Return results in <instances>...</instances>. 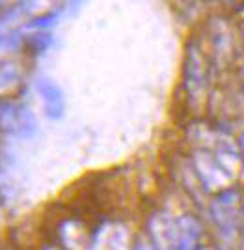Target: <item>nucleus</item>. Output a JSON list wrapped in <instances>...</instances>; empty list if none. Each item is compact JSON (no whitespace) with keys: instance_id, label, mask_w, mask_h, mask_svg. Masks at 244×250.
Returning a JSON list of instances; mask_svg holds the SVG:
<instances>
[{"instance_id":"2","label":"nucleus","mask_w":244,"mask_h":250,"mask_svg":"<svg viewBox=\"0 0 244 250\" xmlns=\"http://www.w3.org/2000/svg\"><path fill=\"white\" fill-rule=\"evenodd\" d=\"M241 144H243V147H244V136L241 138Z\"/></svg>"},{"instance_id":"1","label":"nucleus","mask_w":244,"mask_h":250,"mask_svg":"<svg viewBox=\"0 0 244 250\" xmlns=\"http://www.w3.org/2000/svg\"><path fill=\"white\" fill-rule=\"evenodd\" d=\"M212 211H214V217L218 220V224L225 229L233 231L244 222L243 198L235 190H227V192L220 194L212 206Z\"/></svg>"}]
</instances>
